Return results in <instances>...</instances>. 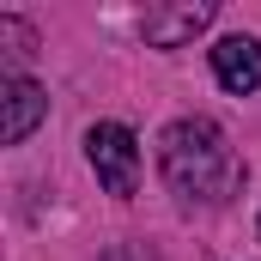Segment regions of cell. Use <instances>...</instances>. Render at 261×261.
<instances>
[{
	"label": "cell",
	"instance_id": "5",
	"mask_svg": "<svg viewBox=\"0 0 261 261\" xmlns=\"http://www.w3.org/2000/svg\"><path fill=\"white\" fill-rule=\"evenodd\" d=\"M213 73H219V85L237 91V97L261 91V43L255 37H225V43L213 49Z\"/></svg>",
	"mask_w": 261,
	"mask_h": 261
},
{
	"label": "cell",
	"instance_id": "2",
	"mask_svg": "<svg viewBox=\"0 0 261 261\" xmlns=\"http://www.w3.org/2000/svg\"><path fill=\"white\" fill-rule=\"evenodd\" d=\"M85 158H91V170H97V182L110 195H134L140 189V140L122 122H97L85 134Z\"/></svg>",
	"mask_w": 261,
	"mask_h": 261
},
{
	"label": "cell",
	"instance_id": "4",
	"mask_svg": "<svg viewBox=\"0 0 261 261\" xmlns=\"http://www.w3.org/2000/svg\"><path fill=\"white\" fill-rule=\"evenodd\" d=\"M43 116H49V97H43V85L12 73V79L0 85V140H6V146H18V140L37 128Z\"/></svg>",
	"mask_w": 261,
	"mask_h": 261
},
{
	"label": "cell",
	"instance_id": "3",
	"mask_svg": "<svg viewBox=\"0 0 261 261\" xmlns=\"http://www.w3.org/2000/svg\"><path fill=\"white\" fill-rule=\"evenodd\" d=\"M206 24H213V0H176V6H152V12L140 18V31H146V43H152V49H182V43H195Z\"/></svg>",
	"mask_w": 261,
	"mask_h": 261
},
{
	"label": "cell",
	"instance_id": "1",
	"mask_svg": "<svg viewBox=\"0 0 261 261\" xmlns=\"http://www.w3.org/2000/svg\"><path fill=\"white\" fill-rule=\"evenodd\" d=\"M158 164H164V182L182 200H219L225 182H231V146L206 116H189V122L164 128Z\"/></svg>",
	"mask_w": 261,
	"mask_h": 261
}]
</instances>
